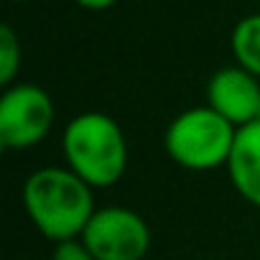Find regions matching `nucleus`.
Listing matches in <instances>:
<instances>
[{
	"label": "nucleus",
	"mask_w": 260,
	"mask_h": 260,
	"mask_svg": "<svg viewBox=\"0 0 260 260\" xmlns=\"http://www.w3.org/2000/svg\"><path fill=\"white\" fill-rule=\"evenodd\" d=\"M207 100L214 112H219L235 127H242L257 120L260 82L242 67H227L212 74L207 84Z\"/></svg>",
	"instance_id": "6"
},
{
	"label": "nucleus",
	"mask_w": 260,
	"mask_h": 260,
	"mask_svg": "<svg viewBox=\"0 0 260 260\" xmlns=\"http://www.w3.org/2000/svg\"><path fill=\"white\" fill-rule=\"evenodd\" d=\"M23 204L36 230L54 242L82 237L94 214L92 186L72 169L59 166L39 169L26 179Z\"/></svg>",
	"instance_id": "1"
},
{
	"label": "nucleus",
	"mask_w": 260,
	"mask_h": 260,
	"mask_svg": "<svg viewBox=\"0 0 260 260\" xmlns=\"http://www.w3.org/2000/svg\"><path fill=\"white\" fill-rule=\"evenodd\" d=\"M232 54L237 67L260 79V13L242 18L232 31Z\"/></svg>",
	"instance_id": "8"
},
{
	"label": "nucleus",
	"mask_w": 260,
	"mask_h": 260,
	"mask_svg": "<svg viewBox=\"0 0 260 260\" xmlns=\"http://www.w3.org/2000/svg\"><path fill=\"white\" fill-rule=\"evenodd\" d=\"M227 171L237 194L252 207H260V120L237 127Z\"/></svg>",
	"instance_id": "7"
},
{
	"label": "nucleus",
	"mask_w": 260,
	"mask_h": 260,
	"mask_svg": "<svg viewBox=\"0 0 260 260\" xmlns=\"http://www.w3.org/2000/svg\"><path fill=\"white\" fill-rule=\"evenodd\" d=\"M257 120H260V107H257Z\"/></svg>",
	"instance_id": "12"
},
{
	"label": "nucleus",
	"mask_w": 260,
	"mask_h": 260,
	"mask_svg": "<svg viewBox=\"0 0 260 260\" xmlns=\"http://www.w3.org/2000/svg\"><path fill=\"white\" fill-rule=\"evenodd\" d=\"M51 260H94V255L87 250V245L77 237V240H64L56 242Z\"/></svg>",
	"instance_id": "10"
},
{
	"label": "nucleus",
	"mask_w": 260,
	"mask_h": 260,
	"mask_svg": "<svg viewBox=\"0 0 260 260\" xmlns=\"http://www.w3.org/2000/svg\"><path fill=\"white\" fill-rule=\"evenodd\" d=\"M237 127L219 112L207 107H191L176 115L164 136L166 153L174 164L189 171H212L227 166Z\"/></svg>",
	"instance_id": "3"
},
{
	"label": "nucleus",
	"mask_w": 260,
	"mask_h": 260,
	"mask_svg": "<svg viewBox=\"0 0 260 260\" xmlns=\"http://www.w3.org/2000/svg\"><path fill=\"white\" fill-rule=\"evenodd\" d=\"M21 67V44L11 26H0V84H11Z\"/></svg>",
	"instance_id": "9"
},
{
	"label": "nucleus",
	"mask_w": 260,
	"mask_h": 260,
	"mask_svg": "<svg viewBox=\"0 0 260 260\" xmlns=\"http://www.w3.org/2000/svg\"><path fill=\"white\" fill-rule=\"evenodd\" d=\"M82 8H89V11H105L110 6H115L117 0H77Z\"/></svg>",
	"instance_id": "11"
},
{
	"label": "nucleus",
	"mask_w": 260,
	"mask_h": 260,
	"mask_svg": "<svg viewBox=\"0 0 260 260\" xmlns=\"http://www.w3.org/2000/svg\"><path fill=\"white\" fill-rule=\"evenodd\" d=\"M54 102L36 84H16L0 100V146L23 151L39 146L51 130Z\"/></svg>",
	"instance_id": "5"
},
{
	"label": "nucleus",
	"mask_w": 260,
	"mask_h": 260,
	"mask_svg": "<svg viewBox=\"0 0 260 260\" xmlns=\"http://www.w3.org/2000/svg\"><path fill=\"white\" fill-rule=\"evenodd\" d=\"M69 169L89 186H112L127 166L122 127L105 112H82L69 120L61 141Z\"/></svg>",
	"instance_id": "2"
},
{
	"label": "nucleus",
	"mask_w": 260,
	"mask_h": 260,
	"mask_svg": "<svg viewBox=\"0 0 260 260\" xmlns=\"http://www.w3.org/2000/svg\"><path fill=\"white\" fill-rule=\"evenodd\" d=\"M79 240L94 260H143L151 247V230L133 209L105 207L92 214Z\"/></svg>",
	"instance_id": "4"
}]
</instances>
